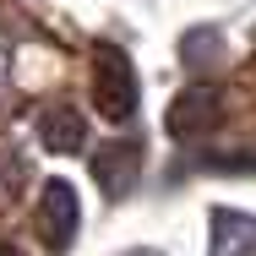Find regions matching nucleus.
Returning <instances> with one entry per match:
<instances>
[{"label":"nucleus","instance_id":"obj_7","mask_svg":"<svg viewBox=\"0 0 256 256\" xmlns=\"http://www.w3.org/2000/svg\"><path fill=\"white\" fill-rule=\"evenodd\" d=\"M0 256H22V251H16V246H0Z\"/></svg>","mask_w":256,"mask_h":256},{"label":"nucleus","instance_id":"obj_1","mask_svg":"<svg viewBox=\"0 0 256 256\" xmlns=\"http://www.w3.org/2000/svg\"><path fill=\"white\" fill-rule=\"evenodd\" d=\"M93 109L104 120H131L136 114V71H131V54L98 44L93 50Z\"/></svg>","mask_w":256,"mask_h":256},{"label":"nucleus","instance_id":"obj_6","mask_svg":"<svg viewBox=\"0 0 256 256\" xmlns=\"http://www.w3.org/2000/svg\"><path fill=\"white\" fill-rule=\"evenodd\" d=\"M82 114L76 109H44L38 114V136H44V148H54V153H76L82 148Z\"/></svg>","mask_w":256,"mask_h":256},{"label":"nucleus","instance_id":"obj_8","mask_svg":"<svg viewBox=\"0 0 256 256\" xmlns=\"http://www.w3.org/2000/svg\"><path fill=\"white\" fill-rule=\"evenodd\" d=\"M120 256H158V251H120Z\"/></svg>","mask_w":256,"mask_h":256},{"label":"nucleus","instance_id":"obj_5","mask_svg":"<svg viewBox=\"0 0 256 256\" xmlns=\"http://www.w3.org/2000/svg\"><path fill=\"white\" fill-rule=\"evenodd\" d=\"M207 256H251V218L224 207L212 212V240H207Z\"/></svg>","mask_w":256,"mask_h":256},{"label":"nucleus","instance_id":"obj_3","mask_svg":"<svg viewBox=\"0 0 256 256\" xmlns=\"http://www.w3.org/2000/svg\"><path fill=\"white\" fill-rule=\"evenodd\" d=\"M76 218H82L76 191H71L66 180H44V196H38V234H44L50 246H71Z\"/></svg>","mask_w":256,"mask_h":256},{"label":"nucleus","instance_id":"obj_2","mask_svg":"<svg viewBox=\"0 0 256 256\" xmlns=\"http://www.w3.org/2000/svg\"><path fill=\"white\" fill-rule=\"evenodd\" d=\"M218 120H224V93H218V88H186V93H174L169 114H164L169 136H180V142H202V136H212Z\"/></svg>","mask_w":256,"mask_h":256},{"label":"nucleus","instance_id":"obj_4","mask_svg":"<svg viewBox=\"0 0 256 256\" xmlns=\"http://www.w3.org/2000/svg\"><path fill=\"white\" fill-rule=\"evenodd\" d=\"M136 169H142V142L136 136H114V142H104L98 153H93V174L104 180L109 196H120L136 180Z\"/></svg>","mask_w":256,"mask_h":256}]
</instances>
